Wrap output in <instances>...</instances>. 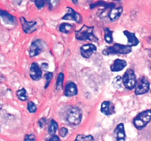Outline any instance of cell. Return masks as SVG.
<instances>
[{
  "label": "cell",
  "mask_w": 151,
  "mask_h": 141,
  "mask_svg": "<svg viewBox=\"0 0 151 141\" xmlns=\"http://www.w3.org/2000/svg\"><path fill=\"white\" fill-rule=\"evenodd\" d=\"M127 66V62L121 59H116L111 66L110 69L113 72H119L123 70Z\"/></svg>",
  "instance_id": "cell-16"
},
{
  "label": "cell",
  "mask_w": 151,
  "mask_h": 141,
  "mask_svg": "<svg viewBox=\"0 0 151 141\" xmlns=\"http://www.w3.org/2000/svg\"><path fill=\"white\" fill-rule=\"evenodd\" d=\"M150 90V82L145 76H142L137 81L135 88L136 95H142L147 93Z\"/></svg>",
  "instance_id": "cell-7"
},
{
  "label": "cell",
  "mask_w": 151,
  "mask_h": 141,
  "mask_svg": "<svg viewBox=\"0 0 151 141\" xmlns=\"http://www.w3.org/2000/svg\"><path fill=\"white\" fill-rule=\"evenodd\" d=\"M104 40L108 44H111L113 43V31L108 27L104 29Z\"/></svg>",
  "instance_id": "cell-19"
},
{
  "label": "cell",
  "mask_w": 151,
  "mask_h": 141,
  "mask_svg": "<svg viewBox=\"0 0 151 141\" xmlns=\"http://www.w3.org/2000/svg\"><path fill=\"white\" fill-rule=\"evenodd\" d=\"M35 6L38 9H41L44 7L45 5V1H43V0H36V1H34Z\"/></svg>",
  "instance_id": "cell-28"
},
{
  "label": "cell",
  "mask_w": 151,
  "mask_h": 141,
  "mask_svg": "<svg viewBox=\"0 0 151 141\" xmlns=\"http://www.w3.org/2000/svg\"><path fill=\"white\" fill-rule=\"evenodd\" d=\"M46 141H60V138L57 135H52L50 136Z\"/></svg>",
  "instance_id": "cell-33"
},
{
  "label": "cell",
  "mask_w": 151,
  "mask_h": 141,
  "mask_svg": "<svg viewBox=\"0 0 151 141\" xmlns=\"http://www.w3.org/2000/svg\"><path fill=\"white\" fill-rule=\"evenodd\" d=\"M16 95H17L18 98L20 101H26L28 99L27 94V91L24 88H22V89L19 90L16 92Z\"/></svg>",
  "instance_id": "cell-23"
},
{
  "label": "cell",
  "mask_w": 151,
  "mask_h": 141,
  "mask_svg": "<svg viewBox=\"0 0 151 141\" xmlns=\"http://www.w3.org/2000/svg\"><path fill=\"white\" fill-rule=\"evenodd\" d=\"M72 27H73V26H72V24H70L62 23V24H60V26H59L58 30L60 31V32H62V33L67 34V33H69L71 30H72Z\"/></svg>",
  "instance_id": "cell-21"
},
{
  "label": "cell",
  "mask_w": 151,
  "mask_h": 141,
  "mask_svg": "<svg viewBox=\"0 0 151 141\" xmlns=\"http://www.w3.org/2000/svg\"><path fill=\"white\" fill-rule=\"evenodd\" d=\"M94 26L83 25L79 30L75 31V38L78 41H90L98 42V38L94 34Z\"/></svg>",
  "instance_id": "cell-1"
},
{
  "label": "cell",
  "mask_w": 151,
  "mask_h": 141,
  "mask_svg": "<svg viewBox=\"0 0 151 141\" xmlns=\"http://www.w3.org/2000/svg\"><path fill=\"white\" fill-rule=\"evenodd\" d=\"M100 111L106 115H111L115 113V108L114 104L109 101H104L101 104Z\"/></svg>",
  "instance_id": "cell-14"
},
{
  "label": "cell",
  "mask_w": 151,
  "mask_h": 141,
  "mask_svg": "<svg viewBox=\"0 0 151 141\" xmlns=\"http://www.w3.org/2000/svg\"><path fill=\"white\" fill-rule=\"evenodd\" d=\"M122 82L123 85L126 89L133 90L136 88L137 80L135 72L133 69L128 68L124 73L122 76Z\"/></svg>",
  "instance_id": "cell-4"
},
{
  "label": "cell",
  "mask_w": 151,
  "mask_h": 141,
  "mask_svg": "<svg viewBox=\"0 0 151 141\" xmlns=\"http://www.w3.org/2000/svg\"><path fill=\"white\" fill-rule=\"evenodd\" d=\"M38 123V126H39L41 128H43L44 126H45L46 123H47V119H46V118L44 117L41 118V119H39Z\"/></svg>",
  "instance_id": "cell-31"
},
{
  "label": "cell",
  "mask_w": 151,
  "mask_h": 141,
  "mask_svg": "<svg viewBox=\"0 0 151 141\" xmlns=\"http://www.w3.org/2000/svg\"><path fill=\"white\" fill-rule=\"evenodd\" d=\"M35 136L33 134L27 135L24 137V141H35Z\"/></svg>",
  "instance_id": "cell-29"
},
{
  "label": "cell",
  "mask_w": 151,
  "mask_h": 141,
  "mask_svg": "<svg viewBox=\"0 0 151 141\" xmlns=\"http://www.w3.org/2000/svg\"><path fill=\"white\" fill-rule=\"evenodd\" d=\"M113 85L116 89H119V88H122V86L123 85V82H122V77H121L120 76H117L114 79Z\"/></svg>",
  "instance_id": "cell-25"
},
{
  "label": "cell",
  "mask_w": 151,
  "mask_h": 141,
  "mask_svg": "<svg viewBox=\"0 0 151 141\" xmlns=\"http://www.w3.org/2000/svg\"><path fill=\"white\" fill-rule=\"evenodd\" d=\"M20 22L22 24L23 31L26 34L32 33L38 29V24H37V22L35 21H27L24 17H20Z\"/></svg>",
  "instance_id": "cell-8"
},
{
  "label": "cell",
  "mask_w": 151,
  "mask_h": 141,
  "mask_svg": "<svg viewBox=\"0 0 151 141\" xmlns=\"http://www.w3.org/2000/svg\"><path fill=\"white\" fill-rule=\"evenodd\" d=\"M114 135L116 141H125L126 135L123 123H119L116 126L114 129Z\"/></svg>",
  "instance_id": "cell-13"
},
{
  "label": "cell",
  "mask_w": 151,
  "mask_h": 141,
  "mask_svg": "<svg viewBox=\"0 0 151 141\" xmlns=\"http://www.w3.org/2000/svg\"><path fill=\"white\" fill-rule=\"evenodd\" d=\"M78 93V86L75 82L69 81L65 85L64 95L66 97H72L76 95Z\"/></svg>",
  "instance_id": "cell-12"
},
{
  "label": "cell",
  "mask_w": 151,
  "mask_h": 141,
  "mask_svg": "<svg viewBox=\"0 0 151 141\" xmlns=\"http://www.w3.org/2000/svg\"><path fill=\"white\" fill-rule=\"evenodd\" d=\"M66 9L68 10L67 13L64 15V16L62 17L63 20H71L77 22V23L80 24L82 21V16L80 13H78V12L75 11L74 9H72V7H67Z\"/></svg>",
  "instance_id": "cell-10"
},
{
  "label": "cell",
  "mask_w": 151,
  "mask_h": 141,
  "mask_svg": "<svg viewBox=\"0 0 151 141\" xmlns=\"http://www.w3.org/2000/svg\"><path fill=\"white\" fill-rule=\"evenodd\" d=\"M75 141H94V137L91 135H78L75 138Z\"/></svg>",
  "instance_id": "cell-24"
},
{
  "label": "cell",
  "mask_w": 151,
  "mask_h": 141,
  "mask_svg": "<svg viewBox=\"0 0 151 141\" xmlns=\"http://www.w3.org/2000/svg\"><path fill=\"white\" fill-rule=\"evenodd\" d=\"M123 12V7L121 5H116L114 7L111 9L109 13V17L111 21L117 20Z\"/></svg>",
  "instance_id": "cell-15"
},
{
  "label": "cell",
  "mask_w": 151,
  "mask_h": 141,
  "mask_svg": "<svg viewBox=\"0 0 151 141\" xmlns=\"http://www.w3.org/2000/svg\"><path fill=\"white\" fill-rule=\"evenodd\" d=\"M83 113L81 110L78 107H72L69 112H68L66 120L67 122L71 125L73 126H78L81 123L82 120Z\"/></svg>",
  "instance_id": "cell-5"
},
{
  "label": "cell",
  "mask_w": 151,
  "mask_h": 141,
  "mask_svg": "<svg viewBox=\"0 0 151 141\" xmlns=\"http://www.w3.org/2000/svg\"><path fill=\"white\" fill-rule=\"evenodd\" d=\"M123 34L125 35L127 40H128V46L131 47L136 46L139 43V41L134 33L128 30H125L123 31Z\"/></svg>",
  "instance_id": "cell-17"
},
{
  "label": "cell",
  "mask_w": 151,
  "mask_h": 141,
  "mask_svg": "<svg viewBox=\"0 0 151 141\" xmlns=\"http://www.w3.org/2000/svg\"><path fill=\"white\" fill-rule=\"evenodd\" d=\"M29 76L34 81H38L42 78V70L37 63H32L29 68Z\"/></svg>",
  "instance_id": "cell-11"
},
{
  "label": "cell",
  "mask_w": 151,
  "mask_h": 141,
  "mask_svg": "<svg viewBox=\"0 0 151 141\" xmlns=\"http://www.w3.org/2000/svg\"><path fill=\"white\" fill-rule=\"evenodd\" d=\"M48 67L49 66L47 63H43L41 66V70H47V69H48Z\"/></svg>",
  "instance_id": "cell-34"
},
{
  "label": "cell",
  "mask_w": 151,
  "mask_h": 141,
  "mask_svg": "<svg viewBox=\"0 0 151 141\" xmlns=\"http://www.w3.org/2000/svg\"><path fill=\"white\" fill-rule=\"evenodd\" d=\"M0 18L7 24L14 25L16 23V19H15L14 16H13L10 13H7V11H4V10H0Z\"/></svg>",
  "instance_id": "cell-18"
},
{
  "label": "cell",
  "mask_w": 151,
  "mask_h": 141,
  "mask_svg": "<svg viewBox=\"0 0 151 141\" xmlns=\"http://www.w3.org/2000/svg\"><path fill=\"white\" fill-rule=\"evenodd\" d=\"M59 134H60V135L62 137H66L67 135L68 129L66 127H62L60 129V131H59Z\"/></svg>",
  "instance_id": "cell-30"
},
{
  "label": "cell",
  "mask_w": 151,
  "mask_h": 141,
  "mask_svg": "<svg viewBox=\"0 0 151 141\" xmlns=\"http://www.w3.org/2000/svg\"><path fill=\"white\" fill-rule=\"evenodd\" d=\"M81 54L83 57L88 59L92 56L93 54L97 51V47L93 43H86L83 45L80 48Z\"/></svg>",
  "instance_id": "cell-9"
},
{
  "label": "cell",
  "mask_w": 151,
  "mask_h": 141,
  "mask_svg": "<svg viewBox=\"0 0 151 141\" xmlns=\"http://www.w3.org/2000/svg\"><path fill=\"white\" fill-rule=\"evenodd\" d=\"M46 43L42 40L36 39L33 41L29 47V54L31 57H36L44 51L46 48Z\"/></svg>",
  "instance_id": "cell-6"
},
{
  "label": "cell",
  "mask_w": 151,
  "mask_h": 141,
  "mask_svg": "<svg viewBox=\"0 0 151 141\" xmlns=\"http://www.w3.org/2000/svg\"><path fill=\"white\" fill-rule=\"evenodd\" d=\"M44 76H45V79H46V84L45 85H44V88L47 89V88L49 87V85H50V82H51L52 79L53 73H52V72L48 71L45 73Z\"/></svg>",
  "instance_id": "cell-26"
},
{
  "label": "cell",
  "mask_w": 151,
  "mask_h": 141,
  "mask_svg": "<svg viewBox=\"0 0 151 141\" xmlns=\"http://www.w3.org/2000/svg\"><path fill=\"white\" fill-rule=\"evenodd\" d=\"M132 51V47L120 43H114L111 46H106L103 50V55H116V54H128Z\"/></svg>",
  "instance_id": "cell-2"
},
{
  "label": "cell",
  "mask_w": 151,
  "mask_h": 141,
  "mask_svg": "<svg viewBox=\"0 0 151 141\" xmlns=\"http://www.w3.org/2000/svg\"><path fill=\"white\" fill-rule=\"evenodd\" d=\"M151 120V110H147L139 113L133 120V123L137 129H142Z\"/></svg>",
  "instance_id": "cell-3"
},
{
  "label": "cell",
  "mask_w": 151,
  "mask_h": 141,
  "mask_svg": "<svg viewBox=\"0 0 151 141\" xmlns=\"http://www.w3.org/2000/svg\"><path fill=\"white\" fill-rule=\"evenodd\" d=\"M58 124L57 122L55 120L52 119L50 122V124H49L48 127V132L51 136L55 135V134L56 133V132L58 131Z\"/></svg>",
  "instance_id": "cell-20"
},
{
  "label": "cell",
  "mask_w": 151,
  "mask_h": 141,
  "mask_svg": "<svg viewBox=\"0 0 151 141\" xmlns=\"http://www.w3.org/2000/svg\"><path fill=\"white\" fill-rule=\"evenodd\" d=\"M47 3L49 4L50 10H52V9H53V7H55L56 4L58 3V1H47Z\"/></svg>",
  "instance_id": "cell-32"
},
{
  "label": "cell",
  "mask_w": 151,
  "mask_h": 141,
  "mask_svg": "<svg viewBox=\"0 0 151 141\" xmlns=\"http://www.w3.org/2000/svg\"><path fill=\"white\" fill-rule=\"evenodd\" d=\"M27 110L29 111V113H35L37 111V106L32 101H29L27 103Z\"/></svg>",
  "instance_id": "cell-27"
},
{
  "label": "cell",
  "mask_w": 151,
  "mask_h": 141,
  "mask_svg": "<svg viewBox=\"0 0 151 141\" xmlns=\"http://www.w3.org/2000/svg\"><path fill=\"white\" fill-rule=\"evenodd\" d=\"M63 79H64V74L63 73H60L58 75L57 81H56V90L59 91L63 88Z\"/></svg>",
  "instance_id": "cell-22"
}]
</instances>
